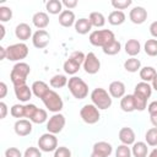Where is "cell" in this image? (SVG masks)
<instances>
[{
	"label": "cell",
	"instance_id": "obj_34",
	"mask_svg": "<svg viewBox=\"0 0 157 157\" xmlns=\"http://www.w3.org/2000/svg\"><path fill=\"white\" fill-rule=\"evenodd\" d=\"M67 82H69L67 77H66L65 75H60V74L54 75V76L50 78V81H49L50 86L54 87V88H61V87H64V86H67Z\"/></svg>",
	"mask_w": 157,
	"mask_h": 157
},
{
	"label": "cell",
	"instance_id": "obj_20",
	"mask_svg": "<svg viewBox=\"0 0 157 157\" xmlns=\"http://www.w3.org/2000/svg\"><path fill=\"white\" fill-rule=\"evenodd\" d=\"M31 88H32L33 94H34L37 98H40V99H43V98L45 97V94L50 91L49 86H48L44 81H34V82L32 83Z\"/></svg>",
	"mask_w": 157,
	"mask_h": 157
},
{
	"label": "cell",
	"instance_id": "obj_17",
	"mask_svg": "<svg viewBox=\"0 0 157 157\" xmlns=\"http://www.w3.org/2000/svg\"><path fill=\"white\" fill-rule=\"evenodd\" d=\"M13 92L16 98L20 102H28L32 98V88H29L27 85H21V86H13Z\"/></svg>",
	"mask_w": 157,
	"mask_h": 157
},
{
	"label": "cell",
	"instance_id": "obj_15",
	"mask_svg": "<svg viewBox=\"0 0 157 157\" xmlns=\"http://www.w3.org/2000/svg\"><path fill=\"white\" fill-rule=\"evenodd\" d=\"M118 136H119V140H120V142H121L123 145L130 146V145H134V144H135V139H136L135 132H134V130H132L131 128H129V126L121 128V129L119 130Z\"/></svg>",
	"mask_w": 157,
	"mask_h": 157
},
{
	"label": "cell",
	"instance_id": "obj_28",
	"mask_svg": "<svg viewBox=\"0 0 157 157\" xmlns=\"http://www.w3.org/2000/svg\"><path fill=\"white\" fill-rule=\"evenodd\" d=\"M125 13L123 11H119V10H114L112 11L109 15H108V22L113 26H120L125 22Z\"/></svg>",
	"mask_w": 157,
	"mask_h": 157
},
{
	"label": "cell",
	"instance_id": "obj_44",
	"mask_svg": "<svg viewBox=\"0 0 157 157\" xmlns=\"http://www.w3.org/2000/svg\"><path fill=\"white\" fill-rule=\"evenodd\" d=\"M4 157H23V155L17 147H9L5 151V156Z\"/></svg>",
	"mask_w": 157,
	"mask_h": 157
},
{
	"label": "cell",
	"instance_id": "obj_19",
	"mask_svg": "<svg viewBox=\"0 0 157 157\" xmlns=\"http://www.w3.org/2000/svg\"><path fill=\"white\" fill-rule=\"evenodd\" d=\"M15 36L17 37V39H20V40H27V39H29L33 34H32V28H31V26L29 25H27V23H25V22H22V23H18L17 26H16V28H15Z\"/></svg>",
	"mask_w": 157,
	"mask_h": 157
},
{
	"label": "cell",
	"instance_id": "obj_50",
	"mask_svg": "<svg viewBox=\"0 0 157 157\" xmlns=\"http://www.w3.org/2000/svg\"><path fill=\"white\" fill-rule=\"evenodd\" d=\"M150 33L152 37H155L157 39V21H155L150 25Z\"/></svg>",
	"mask_w": 157,
	"mask_h": 157
},
{
	"label": "cell",
	"instance_id": "obj_26",
	"mask_svg": "<svg viewBox=\"0 0 157 157\" xmlns=\"http://www.w3.org/2000/svg\"><path fill=\"white\" fill-rule=\"evenodd\" d=\"M148 145L144 141H137L132 145V148H131V153L134 157H147V153H148Z\"/></svg>",
	"mask_w": 157,
	"mask_h": 157
},
{
	"label": "cell",
	"instance_id": "obj_56",
	"mask_svg": "<svg viewBox=\"0 0 157 157\" xmlns=\"http://www.w3.org/2000/svg\"><path fill=\"white\" fill-rule=\"evenodd\" d=\"M91 157H105V156H102V155H99V153L92 152V153H91Z\"/></svg>",
	"mask_w": 157,
	"mask_h": 157
},
{
	"label": "cell",
	"instance_id": "obj_7",
	"mask_svg": "<svg viewBox=\"0 0 157 157\" xmlns=\"http://www.w3.org/2000/svg\"><path fill=\"white\" fill-rule=\"evenodd\" d=\"M42 102L44 103L45 108L49 110V112H53L54 114L55 113H60V110L63 109L64 107V103H63V99L61 97L59 96V93H56L55 91L50 90L45 97L42 99Z\"/></svg>",
	"mask_w": 157,
	"mask_h": 157
},
{
	"label": "cell",
	"instance_id": "obj_1",
	"mask_svg": "<svg viewBox=\"0 0 157 157\" xmlns=\"http://www.w3.org/2000/svg\"><path fill=\"white\" fill-rule=\"evenodd\" d=\"M31 72V66L27 63L20 61L16 63L10 72V78L13 86H21V85H26L27 77Z\"/></svg>",
	"mask_w": 157,
	"mask_h": 157
},
{
	"label": "cell",
	"instance_id": "obj_5",
	"mask_svg": "<svg viewBox=\"0 0 157 157\" xmlns=\"http://www.w3.org/2000/svg\"><path fill=\"white\" fill-rule=\"evenodd\" d=\"M91 101L99 110L108 109L112 105V97L109 92L102 87H97L91 92Z\"/></svg>",
	"mask_w": 157,
	"mask_h": 157
},
{
	"label": "cell",
	"instance_id": "obj_35",
	"mask_svg": "<svg viewBox=\"0 0 157 157\" xmlns=\"http://www.w3.org/2000/svg\"><path fill=\"white\" fill-rule=\"evenodd\" d=\"M47 119H48L47 110L40 109V108H37L36 112L33 113V115H32V118H31L29 120H31L32 123H34V124H43Z\"/></svg>",
	"mask_w": 157,
	"mask_h": 157
},
{
	"label": "cell",
	"instance_id": "obj_45",
	"mask_svg": "<svg viewBox=\"0 0 157 157\" xmlns=\"http://www.w3.org/2000/svg\"><path fill=\"white\" fill-rule=\"evenodd\" d=\"M37 109V105L34 104H25V118H27L28 120L32 118L33 113L36 112Z\"/></svg>",
	"mask_w": 157,
	"mask_h": 157
},
{
	"label": "cell",
	"instance_id": "obj_38",
	"mask_svg": "<svg viewBox=\"0 0 157 157\" xmlns=\"http://www.w3.org/2000/svg\"><path fill=\"white\" fill-rule=\"evenodd\" d=\"M10 114L13 118H25V105L23 104H13L10 109Z\"/></svg>",
	"mask_w": 157,
	"mask_h": 157
},
{
	"label": "cell",
	"instance_id": "obj_25",
	"mask_svg": "<svg viewBox=\"0 0 157 157\" xmlns=\"http://www.w3.org/2000/svg\"><path fill=\"white\" fill-rule=\"evenodd\" d=\"M140 52H141V44L137 39H129L125 43V53L131 58H135V55H137Z\"/></svg>",
	"mask_w": 157,
	"mask_h": 157
},
{
	"label": "cell",
	"instance_id": "obj_12",
	"mask_svg": "<svg viewBox=\"0 0 157 157\" xmlns=\"http://www.w3.org/2000/svg\"><path fill=\"white\" fill-rule=\"evenodd\" d=\"M50 42V34L45 29H37L32 36V43L37 49L45 48Z\"/></svg>",
	"mask_w": 157,
	"mask_h": 157
},
{
	"label": "cell",
	"instance_id": "obj_52",
	"mask_svg": "<svg viewBox=\"0 0 157 157\" xmlns=\"http://www.w3.org/2000/svg\"><path fill=\"white\" fill-rule=\"evenodd\" d=\"M0 54H1V56H0V59H1V60L6 59V48L0 47Z\"/></svg>",
	"mask_w": 157,
	"mask_h": 157
},
{
	"label": "cell",
	"instance_id": "obj_37",
	"mask_svg": "<svg viewBox=\"0 0 157 157\" xmlns=\"http://www.w3.org/2000/svg\"><path fill=\"white\" fill-rule=\"evenodd\" d=\"M144 50L148 56H156L157 55V39H147Z\"/></svg>",
	"mask_w": 157,
	"mask_h": 157
},
{
	"label": "cell",
	"instance_id": "obj_40",
	"mask_svg": "<svg viewBox=\"0 0 157 157\" xmlns=\"http://www.w3.org/2000/svg\"><path fill=\"white\" fill-rule=\"evenodd\" d=\"M110 4H112V6H113L115 10L121 11V10L128 9V7L132 4V1H131V0H112Z\"/></svg>",
	"mask_w": 157,
	"mask_h": 157
},
{
	"label": "cell",
	"instance_id": "obj_16",
	"mask_svg": "<svg viewBox=\"0 0 157 157\" xmlns=\"http://www.w3.org/2000/svg\"><path fill=\"white\" fill-rule=\"evenodd\" d=\"M125 85L121 81H113L108 87V92L112 98H123L125 96Z\"/></svg>",
	"mask_w": 157,
	"mask_h": 157
},
{
	"label": "cell",
	"instance_id": "obj_10",
	"mask_svg": "<svg viewBox=\"0 0 157 157\" xmlns=\"http://www.w3.org/2000/svg\"><path fill=\"white\" fill-rule=\"evenodd\" d=\"M65 123H66L65 117L63 114H60V113H55L47 121V130H48V132L54 134V135L55 134H59L64 129Z\"/></svg>",
	"mask_w": 157,
	"mask_h": 157
},
{
	"label": "cell",
	"instance_id": "obj_43",
	"mask_svg": "<svg viewBox=\"0 0 157 157\" xmlns=\"http://www.w3.org/2000/svg\"><path fill=\"white\" fill-rule=\"evenodd\" d=\"M54 157H71V151L65 146H59L54 151Z\"/></svg>",
	"mask_w": 157,
	"mask_h": 157
},
{
	"label": "cell",
	"instance_id": "obj_3",
	"mask_svg": "<svg viewBox=\"0 0 157 157\" xmlns=\"http://www.w3.org/2000/svg\"><path fill=\"white\" fill-rule=\"evenodd\" d=\"M114 39H115V36L110 29H96L91 32L88 37V40L92 45L101 47V48H104L108 43H110Z\"/></svg>",
	"mask_w": 157,
	"mask_h": 157
},
{
	"label": "cell",
	"instance_id": "obj_6",
	"mask_svg": "<svg viewBox=\"0 0 157 157\" xmlns=\"http://www.w3.org/2000/svg\"><path fill=\"white\" fill-rule=\"evenodd\" d=\"M28 47L25 43H15L6 48V59L10 61H21L28 55Z\"/></svg>",
	"mask_w": 157,
	"mask_h": 157
},
{
	"label": "cell",
	"instance_id": "obj_4",
	"mask_svg": "<svg viewBox=\"0 0 157 157\" xmlns=\"http://www.w3.org/2000/svg\"><path fill=\"white\" fill-rule=\"evenodd\" d=\"M85 58H86V54H83L82 52H78V50L72 52L63 65L64 71L69 75H75L80 70L81 65H83Z\"/></svg>",
	"mask_w": 157,
	"mask_h": 157
},
{
	"label": "cell",
	"instance_id": "obj_22",
	"mask_svg": "<svg viewBox=\"0 0 157 157\" xmlns=\"http://www.w3.org/2000/svg\"><path fill=\"white\" fill-rule=\"evenodd\" d=\"M93 151L92 152H96V153H99L102 156H105V157H109L113 152V147L109 142L107 141H98L93 145Z\"/></svg>",
	"mask_w": 157,
	"mask_h": 157
},
{
	"label": "cell",
	"instance_id": "obj_49",
	"mask_svg": "<svg viewBox=\"0 0 157 157\" xmlns=\"http://www.w3.org/2000/svg\"><path fill=\"white\" fill-rule=\"evenodd\" d=\"M7 94V85L5 82H0V98H5V96Z\"/></svg>",
	"mask_w": 157,
	"mask_h": 157
},
{
	"label": "cell",
	"instance_id": "obj_53",
	"mask_svg": "<svg viewBox=\"0 0 157 157\" xmlns=\"http://www.w3.org/2000/svg\"><path fill=\"white\" fill-rule=\"evenodd\" d=\"M152 90H155V91H157V75L155 76V78L152 80Z\"/></svg>",
	"mask_w": 157,
	"mask_h": 157
},
{
	"label": "cell",
	"instance_id": "obj_46",
	"mask_svg": "<svg viewBox=\"0 0 157 157\" xmlns=\"http://www.w3.org/2000/svg\"><path fill=\"white\" fill-rule=\"evenodd\" d=\"M61 2H63V6H65L67 10H71L77 6V0H64Z\"/></svg>",
	"mask_w": 157,
	"mask_h": 157
},
{
	"label": "cell",
	"instance_id": "obj_36",
	"mask_svg": "<svg viewBox=\"0 0 157 157\" xmlns=\"http://www.w3.org/2000/svg\"><path fill=\"white\" fill-rule=\"evenodd\" d=\"M145 140H146V144L148 146H152V147H156L157 146V128H151L146 131L145 134Z\"/></svg>",
	"mask_w": 157,
	"mask_h": 157
},
{
	"label": "cell",
	"instance_id": "obj_55",
	"mask_svg": "<svg viewBox=\"0 0 157 157\" xmlns=\"http://www.w3.org/2000/svg\"><path fill=\"white\" fill-rule=\"evenodd\" d=\"M0 31H1V36H0V38L2 39V38L5 37V27H4V25H0Z\"/></svg>",
	"mask_w": 157,
	"mask_h": 157
},
{
	"label": "cell",
	"instance_id": "obj_41",
	"mask_svg": "<svg viewBox=\"0 0 157 157\" xmlns=\"http://www.w3.org/2000/svg\"><path fill=\"white\" fill-rule=\"evenodd\" d=\"M12 17V10L7 6H0V21L7 22Z\"/></svg>",
	"mask_w": 157,
	"mask_h": 157
},
{
	"label": "cell",
	"instance_id": "obj_18",
	"mask_svg": "<svg viewBox=\"0 0 157 157\" xmlns=\"http://www.w3.org/2000/svg\"><path fill=\"white\" fill-rule=\"evenodd\" d=\"M132 94H136V96H139V97H141V98H144V99L147 101L151 97V94H152V86L148 82L141 81V82H139L135 86Z\"/></svg>",
	"mask_w": 157,
	"mask_h": 157
},
{
	"label": "cell",
	"instance_id": "obj_31",
	"mask_svg": "<svg viewBox=\"0 0 157 157\" xmlns=\"http://www.w3.org/2000/svg\"><path fill=\"white\" fill-rule=\"evenodd\" d=\"M45 9L49 13L52 15H60L64 10H63V2L59 1V0H49L47 4H45Z\"/></svg>",
	"mask_w": 157,
	"mask_h": 157
},
{
	"label": "cell",
	"instance_id": "obj_11",
	"mask_svg": "<svg viewBox=\"0 0 157 157\" xmlns=\"http://www.w3.org/2000/svg\"><path fill=\"white\" fill-rule=\"evenodd\" d=\"M82 66H83V70H85L87 74L94 75V74H97V72L99 71V69H101V61H99V59L96 56L94 53L90 52V53L86 54V58H85V61H83V65H82Z\"/></svg>",
	"mask_w": 157,
	"mask_h": 157
},
{
	"label": "cell",
	"instance_id": "obj_8",
	"mask_svg": "<svg viewBox=\"0 0 157 157\" xmlns=\"http://www.w3.org/2000/svg\"><path fill=\"white\" fill-rule=\"evenodd\" d=\"M80 117L86 124H96L101 118L99 109L94 104H85L80 110Z\"/></svg>",
	"mask_w": 157,
	"mask_h": 157
},
{
	"label": "cell",
	"instance_id": "obj_29",
	"mask_svg": "<svg viewBox=\"0 0 157 157\" xmlns=\"http://www.w3.org/2000/svg\"><path fill=\"white\" fill-rule=\"evenodd\" d=\"M139 74H140V78L144 82H152V80L157 75V71L152 66H144V67L140 69Z\"/></svg>",
	"mask_w": 157,
	"mask_h": 157
},
{
	"label": "cell",
	"instance_id": "obj_47",
	"mask_svg": "<svg viewBox=\"0 0 157 157\" xmlns=\"http://www.w3.org/2000/svg\"><path fill=\"white\" fill-rule=\"evenodd\" d=\"M147 110H148V114H150V115L157 114V101L151 102V103L147 105Z\"/></svg>",
	"mask_w": 157,
	"mask_h": 157
},
{
	"label": "cell",
	"instance_id": "obj_33",
	"mask_svg": "<svg viewBox=\"0 0 157 157\" xmlns=\"http://www.w3.org/2000/svg\"><path fill=\"white\" fill-rule=\"evenodd\" d=\"M124 69L128 72H137L141 69V61L136 58H129L124 63Z\"/></svg>",
	"mask_w": 157,
	"mask_h": 157
},
{
	"label": "cell",
	"instance_id": "obj_13",
	"mask_svg": "<svg viewBox=\"0 0 157 157\" xmlns=\"http://www.w3.org/2000/svg\"><path fill=\"white\" fill-rule=\"evenodd\" d=\"M129 18L135 25H141L147 20V10L142 6H135L129 12Z\"/></svg>",
	"mask_w": 157,
	"mask_h": 157
},
{
	"label": "cell",
	"instance_id": "obj_14",
	"mask_svg": "<svg viewBox=\"0 0 157 157\" xmlns=\"http://www.w3.org/2000/svg\"><path fill=\"white\" fill-rule=\"evenodd\" d=\"M32 129H33L32 121L28 119H18V120H16V123L13 125V130H15L16 135L22 136V137L29 135L32 132Z\"/></svg>",
	"mask_w": 157,
	"mask_h": 157
},
{
	"label": "cell",
	"instance_id": "obj_54",
	"mask_svg": "<svg viewBox=\"0 0 157 157\" xmlns=\"http://www.w3.org/2000/svg\"><path fill=\"white\" fill-rule=\"evenodd\" d=\"M147 157H157V147L156 148H153L150 153H148V156Z\"/></svg>",
	"mask_w": 157,
	"mask_h": 157
},
{
	"label": "cell",
	"instance_id": "obj_27",
	"mask_svg": "<svg viewBox=\"0 0 157 157\" xmlns=\"http://www.w3.org/2000/svg\"><path fill=\"white\" fill-rule=\"evenodd\" d=\"M120 108L123 112H126V113H131V112L136 110L134 96L132 94H125L120 101Z\"/></svg>",
	"mask_w": 157,
	"mask_h": 157
},
{
	"label": "cell",
	"instance_id": "obj_39",
	"mask_svg": "<svg viewBox=\"0 0 157 157\" xmlns=\"http://www.w3.org/2000/svg\"><path fill=\"white\" fill-rule=\"evenodd\" d=\"M131 150L128 145H119L115 150V157H131Z\"/></svg>",
	"mask_w": 157,
	"mask_h": 157
},
{
	"label": "cell",
	"instance_id": "obj_9",
	"mask_svg": "<svg viewBox=\"0 0 157 157\" xmlns=\"http://www.w3.org/2000/svg\"><path fill=\"white\" fill-rule=\"evenodd\" d=\"M38 147L43 152H53L58 148V139L54 134L45 132L38 139Z\"/></svg>",
	"mask_w": 157,
	"mask_h": 157
},
{
	"label": "cell",
	"instance_id": "obj_24",
	"mask_svg": "<svg viewBox=\"0 0 157 157\" xmlns=\"http://www.w3.org/2000/svg\"><path fill=\"white\" fill-rule=\"evenodd\" d=\"M74 26H75V31L78 34H87L92 29V25H91L90 20L88 18H85V17L76 20V22H75Z\"/></svg>",
	"mask_w": 157,
	"mask_h": 157
},
{
	"label": "cell",
	"instance_id": "obj_32",
	"mask_svg": "<svg viewBox=\"0 0 157 157\" xmlns=\"http://www.w3.org/2000/svg\"><path fill=\"white\" fill-rule=\"evenodd\" d=\"M120 49H121V44H120V42L118 39L112 40L104 48H102L103 53L107 54V55H115V54H118L120 52Z\"/></svg>",
	"mask_w": 157,
	"mask_h": 157
},
{
	"label": "cell",
	"instance_id": "obj_2",
	"mask_svg": "<svg viewBox=\"0 0 157 157\" xmlns=\"http://www.w3.org/2000/svg\"><path fill=\"white\" fill-rule=\"evenodd\" d=\"M67 87H69L70 93L76 99H83L88 96V85L77 76H72L69 78Z\"/></svg>",
	"mask_w": 157,
	"mask_h": 157
},
{
	"label": "cell",
	"instance_id": "obj_51",
	"mask_svg": "<svg viewBox=\"0 0 157 157\" xmlns=\"http://www.w3.org/2000/svg\"><path fill=\"white\" fill-rule=\"evenodd\" d=\"M150 120L152 123V125L155 128H157V114H153V115H150Z\"/></svg>",
	"mask_w": 157,
	"mask_h": 157
},
{
	"label": "cell",
	"instance_id": "obj_42",
	"mask_svg": "<svg viewBox=\"0 0 157 157\" xmlns=\"http://www.w3.org/2000/svg\"><path fill=\"white\" fill-rule=\"evenodd\" d=\"M23 157H42V152L38 147H27L25 153H23Z\"/></svg>",
	"mask_w": 157,
	"mask_h": 157
},
{
	"label": "cell",
	"instance_id": "obj_30",
	"mask_svg": "<svg viewBox=\"0 0 157 157\" xmlns=\"http://www.w3.org/2000/svg\"><path fill=\"white\" fill-rule=\"evenodd\" d=\"M92 27H103L104 23H105V17L102 12H98V11H94V12H91L90 13V17H88Z\"/></svg>",
	"mask_w": 157,
	"mask_h": 157
},
{
	"label": "cell",
	"instance_id": "obj_23",
	"mask_svg": "<svg viewBox=\"0 0 157 157\" xmlns=\"http://www.w3.org/2000/svg\"><path fill=\"white\" fill-rule=\"evenodd\" d=\"M75 13L71 10H64L59 15V23L63 27H71L72 25H75Z\"/></svg>",
	"mask_w": 157,
	"mask_h": 157
},
{
	"label": "cell",
	"instance_id": "obj_48",
	"mask_svg": "<svg viewBox=\"0 0 157 157\" xmlns=\"http://www.w3.org/2000/svg\"><path fill=\"white\" fill-rule=\"evenodd\" d=\"M7 114V105L5 102H0V119H5Z\"/></svg>",
	"mask_w": 157,
	"mask_h": 157
},
{
	"label": "cell",
	"instance_id": "obj_21",
	"mask_svg": "<svg viewBox=\"0 0 157 157\" xmlns=\"http://www.w3.org/2000/svg\"><path fill=\"white\" fill-rule=\"evenodd\" d=\"M32 22L33 25L38 28V29H44L48 25H49V16L47 12H43V11H38L33 15L32 17Z\"/></svg>",
	"mask_w": 157,
	"mask_h": 157
}]
</instances>
